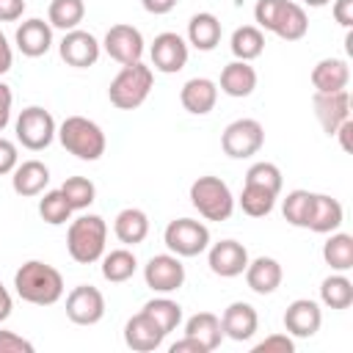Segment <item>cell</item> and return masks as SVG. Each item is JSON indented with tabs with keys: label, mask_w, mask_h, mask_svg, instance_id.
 Wrapping results in <instances>:
<instances>
[{
	"label": "cell",
	"mask_w": 353,
	"mask_h": 353,
	"mask_svg": "<svg viewBox=\"0 0 353 353\" xmlns=\"http://www.w3.org/2000/svg\"><path fill=\"white\" fill-rule=\"evenodd\" d=\"M301 6H312V8H323V6H328L331 0H298Z\"/></svg>",
	"instance_id": "52"
},
{
	"label": "cell",
	"mask_w": 353,
	"mask_h": 353,
	"mask_svg": "<svg viewBox=\"0 0 353 353\" xmlns=\"http://www.w3.org/2000/svg\"><path fill=\"white\" fill-rule=\"evenodd\" d=\"M218 88L226 94V97H234V99H243V97H251L254 88H256V69L248 63V61H229L223 69H221V80H218Z\"/></svg>",
	"instance_id": "24"
},
{
	"label": "cell",
	"mask_w": 353,
	"mask_h": 353,
	"mask_svg": "<svg viewBox=\"0 0 353 353\" xmlns=\"http://www.w3.org/2000/svg\"><path fill=\"white\" fill-rule=\"evenodd\" d=\"M320 303L328 306V309H336V312L347 309L353 303V281L345 273H336L334 270L320 284Z\"/></svg>",
	"instance_id": "33"
},
{
	"label": "cell",
	"mask_w": 353,
	"mask_h": 353,
	"mask_svg": "<svg viewBox=\"0 0 353 353\" xmlns=\"http://www.w3.org/2000/svg\"><path fill=\"white\" fill-rule=\"evenodd\" d=\"M113 234L124 245H138L149 234V215L138 207H124L113 221Z\"/></svg>",
	"instance_id": "28"
},
{
	"label": "cell",
	"mask_w": 353,
	"mask_h": 353,
	"mask_svg": "<svg viewBox=\"0 0 353 353\" xmlns=\"http://www.w3.org/2000/svg\"><path fill=\"white\" fill-rule=\"evenodd\" d=\"M50 185V168L41 160H25L17 163V168L11 171V188L17 196H41L44 188Z\"/></svg>",
	"instance_id": "25"
},
{
	"label": "cell",
	"mask_w": 353,
	"mask_h": 353,
	"mask_svg": "<svg viewBox=\"0 0 353 353\" xmlns=\"http://www.w3.org/2000/svg\"><path fill=\"white\" fill-rule=\"evenodd\" d=\"M14 132H17V143H22L30 152H41L52 143L58 124L52 119V113L41 105H30L25 110H19L17 121H14Z\"/></svg>",
	"instance_id": "7"
},
{
	"label": "cell",
	"mask_w": 353,
	"mask_h": 353,
	"mask_svg": "<svg viewBox=\"0 0 353 353\" xmlns=\"http://www.w3.org/2000/svg\"><path fill=\"white\" fill-rule=\"evenodd\" d=\"M331 14H334V19H336L342 28H350V25H353V0H334Z\"/></svg>",
	"instance_id": "45"
},
{
	"label": "cell",
	"mask_w": 353,
	"mask_h": 353,
	"mask_svg": "<svg viewBox=\"0 0 353 353\" xmlns=\"http://www.w3.org/2000/svg\"><path fill=\"white\" fill-rule=\"evenodd\" d=\"M323 325V309L312 298H295L284 312V328L292 339H309Z\"/></svg>",
	"instance_id": "17"
},
{
	"label": "cell",
	"mask_w": 353,
	"mask_h": 353,
	"mask_svg": "<svg viewBox=\"0 0 353 353\" xmlns=\"http://www.w3.org/2000/svg\"><path fill=\"white\" fill-rule=\"evenodd\" d=\"M66 317L74 325H97L105 317V295L91 284H77L66 295Z\"/></svg>",
	"instance_id": "13"
},
{
	"label": "cell",
	"mask_w": 353,
	"mask_h": 353,
	"mask_svg": "<svg viewBox=\"0 0 353 353\" xmlns=\"http://www.w3.org/2000/svg\"><path fill=\"white\" fill-rule=\"evenodd\" d=\"M102 279L110 281V284H121L127 279L135 276L138 270V259L130 248H113V251H105L102 254Z\"/></svg>",
	"instance_id": "31"
},
{
	"label": "cell",
	"mask_w": 353,
	"mask_h": 353,
	"mask_svg": "<svg viewBox=\"0 0 353 353\" xmlns=\"http://www.w3.org/2000/svg\"><path fill=\"white\" fill-rule=\"evenodd\" d=\"M276 193H270V190H265V188H256V185H243V190H240V199H237V204H240V210L248 215V218H265V215H270L273 212V207H276Z\"/></svg>",
	"instance_id": "35"
},
{
	"label": "cell",
	"mask_w": 353,
	"mask_h": 353,
	"mask_svg": "<svg viewBox=\"0 0 353 353\" xmlns=\"http://www.w3.org/2000/svg\"><path fill=\"white\" fill-rule=\"evenodd\" d=\"M58 141L61 146L74 154L77 160H85V163H94L105 154V132L97 121L85 119V116H66L61 124H58Z\"/></svg>",
	"instance_id": "4"
},
{
	"label": "cell",
	"mask_w": 353,
	"mask_h": 353,
	"mask_svg": "<svg viewBox=\"0 0 353 353\" xmlns=\"http://www.w3.org/2000/svg\"><path fill=\"white\" fill-rule=\"evenodd\" d=\"M102 50L121 66L127 63H135L143 58V50H146V41L141 36V30L135 25H127V22H119V25H110L105 39H102Z\"/></svg>",
	"instance_id": "10"
},
{
	"label": "cell",
	"mask_w": 353,
	"mask_h": 353,
	"mask_svg": "<svg viewBox=\"0 0 353 353\" xmlns=\"http://www.w3.org/2000/svg\"><path fill=\"white\" fill-rule=\"evenodd\" d=\"M14 290L25 303L52 306L63 298V276L58 268L41 259H28L14 273Z\"/></svg>",
	"instance_id": "1"
},
{
	"label": "cell",
	"mask_w": 353,
	"mask_h": 353,
	"mask_svg": "<svg viewBox=\"0 0 353 353\" xmlns=\"http://www.w3.org/2000/svg\"><path fill=\"white\" fill-rule=\"evenodd\" d=\"M165 342V331L141 309L124 323V345L135 353H152Z\"/></svg>",
	"instance_id": "18"
},
{
	"label": "cell",
	"mask_w": 353,
	"mask_h": 353,
	"mask_svg": "<svg viewBox=\"0 0 353 353\" xmlns=\"http://www.w3.org/2000/svg\"><path fill=\"white\" fill-rule=\"evenodd\" d=\"M33 342H28L25 336L0 328V353H33Z\"/></svg>",
	"instance_id": "42"
},
{
	"label": "cell",
	"mask_w": 353,
	"mask_h": 353,
	"mask_svg": "<svg viewBox=\"0 0 353 353\" xmlns=\"http://www.w3.org/2000/svg\"><path fill=\"white\" fill-rule=\"evenodd\" d=\"M251 353H295V339L290 334H270L251 347Z\"/></svg>",
	"instance_id": "41"
},
{
	"label": "cell",
	"mask_w": 353,
	"mask_h": 353,
	"mask_svg": "<svg viewBox=\"0 0 353 353\" xmlns=\"http://www.w3.org/2000/svg\"><path fill=\"white\" fill-rule=\"evenodd\" d=\"M61 193L66 196L72 210H88L97 199V185L88 176H66L61 185Z\"/></svg>",
	"instance_id": "38"
},
{
	"label": "cell",
	"mask_w": 353,
	"mask_h": 353,
	"mask_svg": "<svg viewBox=\"0 0 353 353\" xmlns=\"http://www.w3.org/2000/svg\"><path fill=\"white\" fill-rule=\"evenodd\" d=\"M11 309H14V301H11V292H8V287H6L3 281H0V323L11 317Z\"/></svg>",
	"instance_id": "51"
},
{
	"label": "cell",
	"mask_w": 353,
	"mask_h": 353,
	"mask_svg": "<svg viewBox=\"0 0 353 353\" xmlns=\"http://www.w3.org/2000/svg\"><path fill=\"white\" fill-rule=\"evenodd\" d=\"M143 312L165 331V336L182 323V306L176 303V301H171V298H165V295H160V298H152V301H146L143 303Z\"/></svg>",
	"instance_id": "37"
},
{
	"label": "cell",
	"mask_w": 353,
	"mask_h": 353,
	"mask_svg": "<svg viewBox=\"0 0 353 353\" xmlns=\"http://www.w3.org/2000/svg\"><path fill=\"white\" fill-rule=\"evenodd\" d=\"M342 221H345V210H342L339 199H334L328 193H312V210H309L306 229H312L317 234H331L342 226Z\"/></svg>",
	"instance_id": "23"
},
{
	"label": "cell",
	"mask_w": 353,
	"mask_h": 353,
	"mask_svg": "<svg viewBox=\"0 0 353 353\" xmlns=\"http://www.w3.org/2000/svg\"><path fill=\"white\" fill-rule=\"evenodd\" d=\"M85 17V3L83 0H50V8H47V22L58 30H74L80 28Z\"/></svg>",
	"instance_id": "34"
},
{
	"label": "cell",
	"mask_w": 353,
	"mask_h": 353,
	"mask_svg": "<svg viewBox=\"0 0 353 353\" xmlns=\"http://www.w3.org/2000/svg\"><path fill=\"white\" fill-rule=\"evenodd\" d=\"M229 50H232V55L237 61H248L251 63L254 58H259L265 52V33L256 25H243V28H237L232 33Z\"/></svg>",
	"instance_id": "32"
},
{
	"label": "cell",
	"mask_w": 353,
	"mask_h": 353,
	"mask_svg": "<svg viewBox=\"0 0 353 353\" xmlns=\"http://www.w3.org/2000/svg\"><path fill=\"white\" fill-rule=\"evenodd\" d=\"M179 102L193 116H207L218 102V83L210 77H190L179 88Z\"/></svg>",
	"instance_id": "22"
},
{
	"label": "cell",
	"mask_w": 353,
	"mask_h": 353,
	"mask_svg": "<svg viewBox=\"0 0 353 353\" xmlns=\"http://www.w3.org/2000/svg\"><path fill=\"white\" fill-rule=\"evenodd\" d=\"M190 204L204 221H229L234 212V196L221 176H199L190 185Z\"/></svg>",
	"instance_id": "6"
},
{
	"label": "cell",
	"mask_w": 353,
	"mask_h": 353,
	"mask_svg": "<svg viewBox=\"0 0 353 353\" xmlns=\"http://www.w3.org/2000/svg\"><path fill=\"white\" fill-rule=\"evenodd\" d=\"M254 19L259 30H270L284 41H301L309 33V17L295 0H256Z\"/></svg>",
	"instance_id": "2"
},
{
	"label": "cell",
	"mask_w": 353,
	"mask_h": 353,
	"mask_svg": "<svg viewBox=\"0 0 353 353\" xmlns=\"http://www.w3.org/2000/svg\"><path fill=\"white\" fill-rule=\"evenodd\" d=\"M72 207H69V201H66V196L61 193V188L58 190H47L41 199H39V215H41V221L44 223H50V226H61V223H66L69 218H72Z\"/></svg>",
	"instance_id": "39"
},
{
	"label": "cell",
	"mask_w": 353,
	"mask_h": 353,
	"mask_svg": "<svg viewBox=\"0 0 353 353\" xmlns=\"http://www.w3.org/2000/svg\"><path fill=\"white\" fill-rule=\"evenodd\" d=\"M207 265L215 276L234 279V276H243L248 265V251L237 240H221V243L207 245Z\"/></svg>",
	"instance_id": "16"
},
{
	"label": "cell",
	"mask_w": 353,
	"mask_h": 353,
	"mask_svg": "<svg viewBox=\"0 0 353 353\" xmlns=\"http://www.w3.org/2000/svg\"><path fill=\"white\" fill-rule=\"evenodd\" d=\"M243 276H245V284H248L251 292H256V295H273L281 287L284 270H281L279 259H273V256H256V259H248Z\"/></svg>",
	"instance_id": "21"
},
{
	"label": "cell",
	"mask_w": 353,
	"mask_h": 353,
	"mask_svg": "<svg viewBox=\"0 0 353 353\" xmlns=\"http://www.w3.org/2000/svg\"><path fill=\"white\" fill-rule=\"evenodd\" d=\"M168 350H171V353H207V350H204V345H201V342H196L193 336H182V339H179V342H174Z\"/></svg>",
	"instance_id": "48"
},
{
	"label": "cell",
	"mask_w": 353,
	"mask_h": 353,
	"mask_svg": "<svg viewBox=\"0 0 353 353\" xmlns=\"http://www.w3.org/2000/svg\"><path fill=\"white\" fill-rule=\"evenodd\" d=\"M265 146V127L256 119H234L221 135V149L232 160L254 157Z\"/></svg>",
	"instance_id": "9"
},
{
	"label": "cell",
	"mask_w": 353,
	"mask_h": 353,
	"mask_svg": "<svg viewBox=\"0 0 353 353\" xmlns=\"http://www.w3.org/2000/svg\"><path fill=\"white\" fill-rule=\"evenodd\" d=\"M143 281L149 290L168 295L176 292L185 284V265L182 256L176 254H154L146 265H143Z\"/></svg>",
	"instance_id": "11"
},
{
	"label": "cell",
	"mask_w": 353,
	"mask_h": 353,
	"mask_svg": "<svg viewBox=\"0 0 353 353\" xmlns=\"http://www.w3.org/2000/svg\"><path fill=\"white\" fill-rule=\"evenodd\" d=\"M185 336H193L196 342L204 345L207 353H212L221 339H223V328H221V317L212 312H196L193 317H188L185 323Z\"/></svg>",
	"instance_id": "29"
},
{
	"label": "cell",
	"mask_w": 353,
	"mask_h": 353,
	"mask_svg": "<svg viewBox=\"0 0 353 353\" xmlns=\"http://www.w3.org/2000/svg\"><path fill=\"white\" fill-rule=\"evenodd\" d=\"M188 41L174 33V30H163L154 36L152 47H149V58H152V66L163 74H176L185 69L188 63Z\"/></svg>",
	"instance_id": "12"
},
{
	"label": "cell",
	"mask_w": 353,
	"mask_h": 353,
	"mask_svg": "<svg viewBox=\"0 0 353 353\" xmlns=\"http://www.w3.org/2000/svg\"><path fill=\"white\" fill-rule=\"evenodd\" d=\"M176 3H179V0H141L143 11H146V14H154V17H163V14L174 11Z\"/></svg>",
	"instance_id": "47"
},
{
	"label": "cell",
	"mask_w": 353,
	"mask_h": 353,
	"mask_svg": "<svg viewBox=\"0 0 353 353\" xmlns=\"http://www.w3.org/2000/svg\"><path fill=\"white\" fill-rule=\"evenodd\" d=\"M221 328H223V336H229L234 342H248L259 328V314H256V309L251 303L234 301V303H229L223 309Z\"/></svg>",
	"instance_id": "19"
},
{
	"label": "cell",
	"mask_w": 353,
	"mask_h": 353,
	"mask_svg": "<svg viewBox=\"0 0 353 353\" xmlns=\"http://www.w3.org/2000/svg\"><path fill=\"white\" fill-rule=\"evenodd\" d=\"M99 52H102V44L97 41L94 33L88 30H66L61 44H58V55L66 66H74V69H88L99 61Z\"/></svg>",
	"instance_id": "14"
},
{
	"label": "cell",
	"mask_w": 353,
	"mask_h": 353,
	"mask_svg": "<svg viewBox=\"0 0 353 353\" xmlns=\"http://www.w3.org/2000/svg\"><path fill=\"white\" fill-rule=\"evenodd\" d=\"M309 80L314 91H342L350 83V66L345 58H323L312 66Z\"/></svg>",
	"instance_id": "26"
},
{
	"label": "cell",
	"mask_w": 353,
	"mask_h": 353,
	"mask_svg": "<svg viewBox=\"0 0 353 353\" xmlns=\"http://www.w3.org/2000/svg\"><path fill=\"white\" fill-rule=\"evenodd\" d=\"M14 41H17V50L28 58H41L50 52L52 47V25L39 19V17H30L25 19L17 33H14Z\"/></svg>",
	"instance_id": "20"
},
{
	"label": "cell",
	"mask_w": 353,
	"mask_h": 353,
	"mask_svg": "<svg viewBox=\"0 0 353 353\" xmlns=\"http://www.w3.org/2000/svg\"><path fill=\"white\" fill-rule=\"evenodd\" d=\"M245 182L248 185H256V188H265L270 193H281V185H284V176H281V168L276 163H268V160H259L254 163L248 171H245Z\"/></svg>",
	"instance_id": "40"
},
{
	"label": "cell",
	"mask_w": 353,
	"mask_h": 353,
	"mask_svg": "<svg viewBox=\"0 0 353 353\" xmlns=\"http://www.w3.org/2000/svg\"><path fill=\"white\" fill-rule=\"evenodd\" d=\"M154 85V72L152 66H146L143 61L127 63L119 69V74L110 80L108 85V99L113 108L119 110H135L146 102L149 91Z\"/></svg>",
	"instance_id": "5"
},
{
	"label": "cell",
	"mask_w": 353,
	"mask_h": 353,
	"mask_svg": "<svg viewBox=\"0 0 353 353\" xmlns=\"http://www.w3.org/2000/svg\"><path fill=\"white\" fill-rule=\"evenodd\" d=\"M25 14V0H0V22H17Z\"/></svg>",
	"instance_id": "46"
},
{
	"label": "cell",
	"mask_w": 353,
	"mask_h": 353,
	"mask_svg": "<svg viewBox=\"0 0 353 353\" xmlns=\"http://www.w3.org/2000/svg\"><path fill=\"white\" fill-rule=\"evenodd\" d=\"M11 108H14V91L8 83L0 80V132L8 127L11 121Z\"/></svg>",
	"instance_id": "44"
},
{
	"label": "cell",
	"mask_w": 353,
	"mask_h": 353,
	"mask_svg": "<svg viewBox=\"0 0 353 353\" xmlns=\"http://www.w3.org/2000/svg\"><path fill=\"white\" fill-rule=\"evenodd\" d=\"M312 108H314V119L320 121L323 132L334 135L336 127L350 119V94H347V88H342V91H314Z\"/></svg>",
	"instance_id": "15"
},
{
	"label": "cell",
	"mask_w": 353,
	"mask_h": 353,
	"mask_svg": "<svg viewBox=\"0 0 353 353\" xmlns=\"http://www.w3.org/2000/svg\"><path fill=\"white\" fill-rule=\"evenodd\" d=\"M221 33H223L221 30V19L215 14H210V11H199L188 22V44L201 50V52L215 50L218 41H221Z\"/></svg>",
	"instance_id": "27"
},
{
	"label": "cell",
	"mask_w": 353,
	"mask_h": 353,
	"mask_svg": "<svg viewBox=\"0 0 353 353\" xmlns=\"http://www.w3.org/2000/svg\"><path fill=\"white\" fill-rule=\"evenodd\" d=\"M309 210H312V190H303V188H295L284 196L281 201V215L290 226H298V229H306L309 223Z\"/></svg>",
	"instance_id": "36"
},
{
	"label": "cell",
	"mask_w": 353,
	"mask_h": 353,
	"mask_svg": "<svg viewBox=\"0 0 353 353\" xmlns=\"http://www.w3.org/2000/svg\"><path fill=\"white\" fill-rule=\"evenodd\" d=\"M334 135L339 138V143H342V149H345V152H353V141H350V135H353V119L342 121V124L336 127V132H334Z\"/></svg>",
	"instance_id": "50"
},
{
	"label": "cell",
	"mask_w": 353,
	"mask_h": 353,
	"mask_svg": "<svg viewBox=\"0 0 353 353\" xmlns=\"http://www.w3.org/2000/svg\"><path fill=\"white\" fill-rule=\"evenodd\" d=\"M163 243L176 256H199L210 245V229L196 218H176L165 226Z\"/></svg>",
	"instance_id": "8"
},
{
	"label": "cell",
	"mask_w": 353,
	"mask_h": 353,
	"mask_svg": "<svg viewBox=\"0 0 353 353\" xmlns=\"http://www.w3.org/2000/svg\"><path fill=\"white\" fill-rule=\"evenodd\" d=\"M11 63H14V50H11V44H8L6 33L0 30V77L11 69Z\"/></svg>",
	"instance_id": "49"
},
{
	"label": "cell",
	"mask_w": 353,
	"mask_h": 353,
	"mask_svg": "<svg viewBox=\"0 0 353 353\" xmlns=\"http://www.w3.org/2000/svg\"><path fill=\"white\" fill-rule=\"evenodd\" d=\"M323 259L331 270L347 273L353 268V237L347 232H331L328 240L323 243Z\"/></svg>",
	"instance_id": "30"
},
{
	"label": "cell",
	"mask_w": 353,
	"mask_h": 353,
	"mask_svg": "<svg viewBox=\"0 0 353 353\" xmlns=\"http://www.w3.org/2000/svg\"><path fill=\"white\" fill-rule=\"evenodd\" d=\"M17 163H19V152H17V143L0 135V176L11 174V171L17 168Z\"/></svg>",
	"instance_id": "43"
},
{
	"label": "cell",
	"mask_w": 353,
	"mask_h": 353,
	"mask_svg": "<svg viewBox=\"0 0 353 353\" xmlns=\"http://www.w3.org/2000/svg\"><path fill=\"white\" fill-rule=\"evenodd\" d=\"M108 243V223L102 215H80L66 229V251L77 265H94L102 259Z\"/></svg>",
	"instance_id": "3"
}]
</instances>
